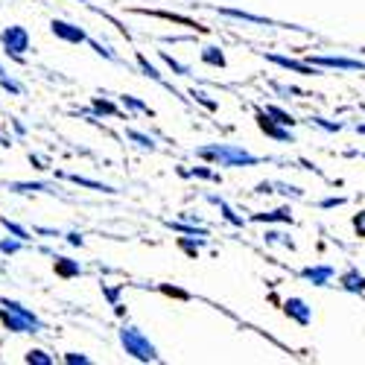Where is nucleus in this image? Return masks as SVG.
<instances>
[{
  "mask_svg": "<svg viewBox=\"0 0 365 365\" xmlns=\"http://www.w3.org/2000/svg\"><path fill=\"white\" fill-rule=\"evenodd\" d=\"M193 155L210 167H225V170H246V167H257L266 158L257 152L240 146V143H202L193 149Z\"/></svg>",
  "mask_w": 365,
  "mask_h": 365,
  "instance_id": "obj_1",
  "label": "nucleus"
},
{
  "mask_svg": "<svg viewBox=\"0 0 365 365\" xmlns=\"http://www.w3.org/2000/svg\"><path fill=\"white\" fill-rule=\"evenodd\" d=\"M0 324L15 336H38L47 327L33 307H26L15 298H0Z\"/></svg>",
  "mask_w": 365,
  "mask_h": 365,
  "instance_id": "obj_2",
  "label": "nucleus"
},
{
  "mask_svg": "<svg viewBox=\"0 0 365 365\" xmlns=\"http://www.w3.org/2000/svg\"><path fill=\"white\" fill-rule=\"evenodd\" d=\"M117 342H120V348H123L126 356H132L138 362H161L158 345L152 342L140 327H135L129 322H123V324L117 327Z\"/></svg>",
  "mask_w": 365,
  "mask_h": 365,
  "instance_id": "obj_3",
  "label": "nucleus"
},
{
  "mask_svg": "<svg viewBox=\"0 0 365 365\" xmlns=\"http://www.w3.org/2000/svg\"><path fill=\"white\" fill-rule=\"evenodd\" d=\"M33 47V38H29V29L21 24H9L0 29V50L9 62L15 65H26V53Z\"/></svg>",
  "mask_w": 365,
  "mask_h": 365,
  "instance_id": "obj_4",
  "label": "nucleus"
},
{
  "mask_svg": "<svg viewBox=\"0 0 365 365\" xmlns=\"http://www.w3.org/2000/svg\"><path fill=\"white\" fill-rule=\"evenodd\" d=\"M307 62H313L322 71H339V73H365V62L359 56H339V53H316L307 56Z\"/></svg>",
  "mask_w": 365,
  "mask_h": 365,
  "instance_id": "obj_5",
  "label": "nucleus"
},
{
  "mask_svg": "<svg viewBox=\"0 0 365 365\" xmlns=\"http://www.w3.org/2000/svg\"><path fill=\"white\" fill-rule=\"evenodd\" d=\"M263 58L269 65L289 71V73H298V76H324V71L316 68L313 62H307V58H292V56H284V53H263Z\"/></svg>",
  "mask_w": 365,
  "mask_h": 365,
  "instance_id": "obj_6",
  "label": "nucleus"
},
{
  "mask_svg": "<svg viewBox=\"0 0 365 365\" xmlns=\"http://www.w3.org/2000/svg\"><path fill=\"white\" fill-rule=\"evenodd\" d=\"M255 123H257V129H260L266 138H272L275 143H295V132H292L289 126H281L278 120H272L263 108H255Z\"/></svg>",
  "mask_w": 365,
  "mask_h": 365,
  "instance_id": "obj_7",
  "label": "nucleus"
},
{
  "mask_svg": "<svg viewBox=\"0 0 365 365\" xmlns=\"http://www.w3.org/2000/svg\"><path fill=\"white\" fill-rule=\"evenodd\" d=\"M50 33H53L58 41H65V44H88L85 26H79V24H73V21H65V18H53V21H50Z\"/></svg>",
  "mask_w": 365,
  "mask_h": 365,
  "instance_id": "obj_8",
  "label": "nucleus"
},
{
  "mask_svg": "<svg viewBox=\"0 0 365 365\" xmlns=\"http://www.w3.org/2000/svg\"><path fill=\"white\" fill-rule=\"evenodd\" d=\"M284 316L289 319V322H295L298 327H310L313 324V307L307 301H304L301 295H289L287 301H284Z\"/></svg>",
  "mask_w": 365,
  "mask_h": 365,
  "instance_id": "obj_9",
  "label": "nucleus"
},
{
  "mask_svg": "<svg viewBox=\"0 0 365 365\" xmlns=\"http://www.w3.org/2000/svg\"><path fill=\"white\" fill-rule=\"evenodd\" d=\"M135 65H138V71H140L146 79L158 82L161 88H167V91H170L173 97H178L181 103H187V97H181V91H175V88H173V82H167V79H164V71H161L158 65H152V62H149V58H146V53H135Z\"/></svg>",
  "mask_w": 365,
  "mask_h": 365,
  "instance_id": "obj_10",
  "label": "nucleus"
},
{
  "mask_svg": "<svg viewBox=\"0 0 365 365\" xmlns=\"http://www.w3.org/2000/svg\"><path fill=\"white\" fill-rule=\"evenodd\" d=\"M249 222H257V225H295V214L289 205H281V207H272V210H255L249 217Z\"/></svg>",
  "mask_w": 365,
  "mask_h": 365,
  "instance_id": "obj_11",
  "label": "nucleus"
},
{
  "mask_svg": "<svg viewBox=\"0 0 365 365\" xmlns=\"http://www.w3.org/2000/svg\"><path fill=\"white\" fill-rule=\"evenodd\" d=\"M205 202L207 205H214V207H220V217L228 222V225H234V228H246V217L240 214V210L225 199V196H220V193H205Z\"/></svg>",
  "mask_w": 365,
  "mask_h": 365,
  "instance_id": "obj_12",
  "label": "nucleus"
},
{
  "mask_svg": "<svg viewBox=\"0 0 365 365\" xmlns=\"http://www.w3.org/2000/svg\"><path fill=\"white\" fill-rule=\"evenodd\" d=\"M298 278H304L313 287H330L333 278H336V269H333L330 263H313V266L298 269Z\"/></svg>",
  "mask_w": 365,
  "mask_h": 365,
  "instance_id": "obj_13",
  "label": "nucleus"
},
{
  "mask_svg": "<svg viewBox=\"0 0 365 365\" xmlns=\"http://www.w3.org/2000/svg\"><path fill=\"white\" fill-rule=\"evenodd\" d=\"M9 193H18V196H36V193H47V196H62L58 185L53 181H9Z\"/></svg>",
  "mask_w": 365,
  "mask_h": 365,
  "instance_id": "obj_14",
  "label": "nucleus"
},
{
  "mask_svg": "<svg viewBox=\"0 0 365 365\" xmlns=\"http://www.w3.org/2000/svg\"><path fill=\"white\" fill-rule=\"evenodd\" d=\"M56 178H65V181H71V185H76V187H88V190L108 193V196H114V193H117V187L106 185V181L91 178V175H79V173H56Z\"/></svg>",
  "mask_w": 365,
  "mask_h": 365,
  "instance_id": "obj_15",
  "label": "nucleus"
},
{
  "mask_svg": "<svg viewBox=\"0 0 365 365\" xmlns=\"http://www.w3.org/2000/svg\"><path fill=\"white\" fill-rule=\"evenodd\" d=\"M222 18H231V21H240V24H255V26H275V21L266 18V15H255L249 9H234V6H220L217 9Z\"/></svg>",
  "mask_w": 365,
  "mask_h": 365,
  "instance_id": "obj_16",
  "label": "nucleus"
},
{
  "mask_svg": "<svg viewBox=\"0 0 365 365\" xmlns=\"http://www.w3.org/2000/svg\"><path fill=\"white\" fill-rule=\"evenodd\" d=\"M53 272L62 281H73V278H79L82 272H85V266L79 260L68 257V255H53Z\"/></svg>",
  "mask_w": 365,
  "mask_h": 365,
  "instance_id": "obj_17",
  "label": "nucleus"
},
{
  "mask_svg": "<svg viewBox=\"0 0 365 365\" xmlns=\"http://www.w3.org/2000/svg\"><path fill=\"white\" fill-rule=\"evenodd\" d=\"M199 62H202L205 68L225 71V68H228V56H225V50H222L220 44H205V47L199 50Z\"/></svg>",
  "mask_w": 365,
  "mask_h": 365,
  "instance_id": "obj_18",
  "label": "nucleus"
},
{
  "mask_svg": "<svg viewBox=\"0 0 365 365\" xmlns=\"http://www.w3.org/2000/svg\"><path fill=\"white\" fill-rule=\"evenodd\" d=\"M339 287L348 295H365V275L356 266H348L345 272H339Z\"/></svg>",
  "mask_w": 365,
  "mask_h": 365,
  "instance_id": "obj_19",
  "label": "nucleus"
},
{
  "mask_svg": "<svg viewBox=\"0 0 365 365\" xmlns=\"http://www.w3.org/2000/svg\"><path fill=\"white\" fill-rule=\"evenodd\" d=\"M91 114H94L97 120L100 117L114 120V117H123V108H120V103H114L108 97H91Z\"/></svg>",
  "mask_w": 365,
  "mask_h": 365,
  "instance_id": "obj_20",
  "label": "nucleus"
},
{
  "mask_svg": "<svg viewBox=\"0 0 365 365\" xmlns=\"http://www.w3.org/2000/svg\"><path fill=\"white\" fill-rule=\"evenodd\" d=\"M88 44H91V50H94L100 58H106V62H111V65H126L123 56H120L111 44H106V41H100V38H94V36H88Z\"/></svg>",
  "mask_w": 365,
  "mask_h": 365,
  "instance_id": "obj_21",
  "label": "nucleus"
},
{
  "mask_svg": "<svg viewBox=\"0 0 365 365\" xmlns=\"http://www.w3.org/2000/svg\"><path fill=\"white\" fill-rule=\"evenodd\" d=\"M164 225L170 231H178V234H190V237H210V231L199 222H187V220H164Z\"/></svg>",
  "mask_w": 365,
  "mask_h": 365,
  "instance_id": "obj_22",
  "label": "nucleus"
},
{
  "mask_svg": "<svg viewBox=\"0 0 365 365\" xmlns=\"http://www.w3.org/2000/svg\"><path fill=\"white\" fill-rule=\"evenodd\" d=\"M263 242L266 246H284L287 252H295L298 246H295V240L289 237V234H284V231H278V228H272V225H266V231H263Z\"/></svg>",
  "mask_w": 365,
  "mask_h": 365,
  "instance_id": "obj_23",
  "label": "nucleus"
},
{
  "mask_svg": "<svg viewBox=\"0 0 365 365\" xmlns=\"http://www.w3.org/2000/svg\"><path fill=\"white\" fill-rule=\"evenodd\" d=\"M175 246H178L181 252H185L187 257H193V260H196V257L202 255V249L207 246V237H190V234H185V237H178V240H175Z\"/></svg>",
  "mask_w": 365,
  "mask_h": 365,
  "instance_id": "obj_24",
  "label": "nucleus"
},
{
  "mask_svg": "<svg viewBox=\"0 0 365 365\" xmlns=\"http://www.w3.org/2000/svg\"><path fill=\"white\" fill-rule=\"evenodd\" d=\"M181 178H199V181H222V175L217 170H210V164H202V167H178L175 170Z\"/></svg>",
  "mask_w": 365,
  "mask_h": 365,
  "instance_id": "obj_25",
  "label": "nucleus"
},
{
  "mask_svg": "<svg viewBox=\"0 0 365 365\" xmlns=\"http://www.w3.org/2000/svg\"><path fill=\"white\" fill-rule=\"evenodd\" d=\"M263 111H266L272 120H278L281 126H289V129H295V126L301 123V120H298L292 111H287V108H281V106H275V103H266V106H263Z\"/></svg>",
  "mask_w": 365,
  "mask_h": 365,
  "instance_id": "obj_26",
  "label": "nucleus"
},
{
  "mask_svg": "<svg viewBox=\"0 0 365 365\" xmlns=\"http://www.w3.org/2000/svg\"><path fill=\"white\" fill-rule=\"evenodd\" d=\"M120 103V108H123L126 114H146V117H152V114H155V111H152L140 97H135V94H123V97H120L117 100Z\"/></svg>",
  "mask_w": 365,
  "mask_h": 365,
  "instance_id": "obj_27",
  "label": "nucleus"
},
{
  "mask_svg": "<svg viewBox=\"0 0 365 365\" xmlns=\"http://www.w3.org/2000/svg\"><path fill=\"white\" fill-rule=\"evenodd\" d=\"M123 135H126V140H132L143 152H158V140L152 138V135H146V132H140V129H126Z\"/></svg>",
  "mask_w": 365,
  "mask_h": 365,
  "instance_id": "obj_28",
  "label": "nucleus"
},
{
  "mask_svg": "<svg viewBox=\"0 0 365 365\" xmlns=\"http://www.w3.org/2000/svg\"><path fill=\"white\" fill-rule=\"evenodd\" d=\"M158 58L167 65V71L170 73H175V76H181V79H187V76H193V71H190V65H185V62H178V58L173 56V53H167V50H158Z\"/></svg>",
  "mask_w": 365,
  "mask_h": 365,
  "instance_id": "obj_29",
  "label": "nucleus"
},
{
  "mask_svg": "<svg viewBox=\"0 0 365 365\" xmlns=\"http://www.w3.org/2000/svg\"><path fill=\"white\" fill-rule=\"evenodd\" d=\"M187 97H190L196 106H202L205 111H210V114L220 111V100H217L214 94H207V91H202V88H190V91H187Z\"/></svg>",
  "mask_w": 365,
  "mask_h": 365,
  "instance_id": "obj_30",
  "label": "nucleus"
},
{
  "mask_svg": "<svg viewBox=\"0 0 365 365\" xmlns=\"http://www.w3.org/2000/svg\"><path fill=\"white\" fill-rule=\"evenodd\" d=\"M307 120H310V126H316V129H322V132H327V135H339V132L345 129L342 120H327V117H322V114H310Z\"/></svg>",
  "mask_w": 365,
  "mask_h": 365,
  "instance_id": "obj_31",
  "label": "nucleus"
},
{
  "mask_svg": "<svg viewBox=\"0 0 365 365\" xmlns=\"http://www.w3.org/2000/svg\"><path fill=\"white\" fill-rule=\"evenodd\" d=\"M0 94H9V97H24L26 94V85L21 79H15L12 73L0 76Z\"/></svg>",
  "mask_w": 365,
  "mask_h": 365,
  "instance_id": "obj_32",
  "label": "nucleus"
},
{
  "mask_svg": "<svg viewBox=\"0 0 365 365\" xmlns=\"http://www.w3.org/2000/svg\"><path fill=\"white\" fill-rule=\"evenodd\" d=\"M24 249H26L24 240H18V237H12V234L0 237V255H4V257H15V255H21Z\"/></svg>",
  "mask_w": 365,
  "mask_h": 365,
  "instance_id": "obj_33",
  "label": "nucleus"
},
{
  "mask_svg": "<svg viewBox=\"0 0 365 365\" xmlns=\"http://www.w3.org/2000/svg\"><path fill=\"white\" fill-rule=\"evenodd\" d=\"M24 362H26V365H53L56 356H53L50 351H44V348H29V351L24 354Z\"/></svg>",
  "mask_w": 365,
  "mask_h": 365,
  "instance_id": "obj_34",
  "label": "nucleus"
},
{
  "mask_svg": "<svg viewBox=\"0 0 365 365\" xmlns=\"http://www.w3.org/2000/svg\"><path fill=\"white\" fill-rule=\"evenodd\" d=\"M0 225L6 228V234L18 237V240H24V242L33 240V237H29V228H26V225H21V222H15V220H9V217H0Z\"/></svg>",
  "mask_w": 365,
  "mask_h": 365,
  "instance_id": "obj_35",
  "label": "nucleus"
},
{
  "mask_svg": "<svg viewBox=\"0 0 365 365\" xmlns=\"http://www.w3.org/2000/svg\"><path fill=\"white\" fill-rule=\"evenodd\" d=\"M272 187H275V193H281L287 199H304V196H307V193H304V187L289 185V181H272Z\"/></svg>",
  "mask_w": 365,
  "mask_h": 365,
  "instance_id": "obj_36",
  "label": "nucleus"
},
{
  "mask_svg": "<svg viewBox=\"0 0 365 365\" xmlns=\"http://www.w3.org/2000/svg\"><path fill=\"white\" fill-rule=\"evenodd\" d=\"M62 362H68V365H91L94 359H91L88 354H82V351H65L62 354Z\"/></svg>",
  "mask_w": 365,
  "mask_h": 365,
  "instance_id": "obj_37",
  "label": "nucleus"
},
{
  "mask_svg": "<svg viewBox=\"0 0 365 365\" xmlns=\"http://www.w3.org/2000/svg\"><path fill=\"white\" fill-rule=\"evenodd\" d=\"M272 91L275 94H281V97H301V88H295V85H287V82H272Z\"/></svg>",
  "mask_w": 365,
  "mask_h": 365,
  "instance_id": "obj_38",
  "label": "nucleus"
},
{
  "mask_svg": "<svg viewBox=\"0 0 365 365\" xmlns=\"http://www.w3.org/2000/svg\"><path fill=\"white\" fill-rule=\"evenodd\" d=\"M100 289H103V298L111 304V307L120 301V292H123V287H120V284H117V287H111V284H100Z\"/></svg>",
  "mask_w": 365,
  "mask_h": 365,
  "instance_id": "obj_39",
  "label": "nucleus"
},
{
  "mask_svg": "<svg viewBox=\"0 0 365 365\" xmlns=\"http://www.w3.org/2000/svg\"><path fill=\"white\" fill-rule=\"evenodd\" d=\"M164 295H170V298H181V301H190V292L187 289H178V287H170V284H161L158 287Z\"/></svg>",
  "mask_w": 365,
  "mask_h": 365,
  "instance_id": "obj_40",
  "label": "nucleus"
},
{
  "mask_svg": "<svg viewBox=\"0 0 365 365\" xmlns=\"http://www.w3.org/2000/svg\"><path fill=\"white\" fill-rule=\"evenodd\" d=\"M345 202H348L345 196H324V199L319 202V207H322V210H333V207H342Z\"/></svg>",
  "mask_w": 365,
  "mask_h": 365,
  "instance_id": "obj_41",
  "label": "nucleus"
},
{
  "mask_svg": "<svg viewBox=\"0 0 365 365\" xmlns=\"http://www.w3.org/2000/svg\"><path fill=\"white\" fill-rule=\"evenodd\" d=\"M62 237H65L68 246H73V249H82V246H85V234H82V231H68V234H62Z\"/></svg>",
  "mask_w": 365,
  "mask_h": 365,
  "instance_id": "obj_42",
  "label": "nucleus"
},
{
  "mask_svg": "<svg viewBox=\"0 0 365 365\" xmlns=\"http://www.w3.org/2000/svg\"><path fill=\"white\" fill-rule=\"evenodd\" d=\"M351 225H354V231H356V237H359V240H365V207L359 210V214H354V220H351Z\"/></svg>",
  "mask_w": 365,
  "mask_h": 365,
  "instance_id": "obj_43",
  "label": "nucleus"
},
{
  "mask_svg": "<svg viewBox=\"0 0 365 365\" xmlns=\"http://www.w3.org/2000/svg\"><path fill=\"white\" fill-rule=\"evenodd\" d=\"M9 126H12V132H15V138H26V123H24V120L21 117H9Z\"/></svg>",
  "mask_w": 365,
  "mask_h": 365,
  "instance_id": "obj_44",
  "label": "nucleus"
},
{
  "mask_svg": "<svg viewBox=\"0 0 365 365\" xmlns=\"http://www.w3.org/2000/svg\"><path fill=\"white\" fill-rule=\"evenodd\" d=\"M29 164H33L36 170H50L47 158H44V155H38V152H29Z\"/></svg>",
  "mask_w": 365,
  "mask_h": 365,
  "instance_id": "obj_45",
  "label": "nucleus"
},
{
  "mask_svg": "<svg viewBox=\"0 0 365 365\" xmlns=\"http://www.w3.org/2000/svg\"><path fill=\"white\" fill-rule=\"evenodd\" d=\"M255 193H257V196H272V193H275V187H272V181H257Z\"/></svg>",
  "mask_w": 365,
  "mask_h": 365,
  "instance_id": "obj_46",
  "label": "nucleus"
},
{
  "mask_svg": "<svg viewBox=\"0 0 365 365\" xmlns=\"http://www.w3.org/2000/svg\"><path fill=\"white\" fill-rule=\"evenodd\" d=\"M33 231L41 234V237H62V231H58V228H47V225H36Z\"/></svg>",
  "mask_w": 365,
  "mask_h": 365,
  "instance_id": "obj_47",
  "label": "nucleus"
},
{
  "mask_svg": "<svg viewBox=\"0 0 365 365\" xmlns=\"http://www.w3.org/2000/svg\"><path fill=\"white\" fill-rule=\"evenodd\" d=\"M114 316H117V319H126V304H123V301L114 304Z\"/></svg>",
  "mask_w": 365,
  "mask_h": 365,
  "instance_id": "obj_48",
  "label": "nucleus"
},
{
  "mask_svg": "<svg viewBox=\"0 0 365 365\" xmlns=\"http://www.w3.org/2000/svg\"><path fill=\"white\" fill-rule=\"evenodd\" d=\"M181 220H187V222H199V225H202V217H199V214H193V210H185V214H181Z\"/></svg>",
  "mask_w": 365,
  "mask_h": 365,
  "instance_id": "obj_49",
  "label": "nucleus"
},
{
  "mask_svg": "<svg viewBox=\"0 0 365 365\" xmlns=\"http://www.w3.org/2000/svg\"><path fill=\"white\" fill-rule=\"evenodd\" d=\"M356 132H359V135L365 138V123H356Z\"/></svg>",
  "mask_w": 365,
  "mask_h": 365,
  "instance_id": "obj_50",
  "label": "nucleus"
},
{
  "mask_svg": "<svg viewBox=\"0 0 365 365\" xmlns=\"http://www.w3.org/2000/svg\"><path fill=\"white\" fill-rule=\"evenodd\" d=\"M6 73H9V71H6V65H4V62H0V76H6Z\"/></svg>",
  "mask_w": 365,
  "mask_h": 365,
  "instance_id": "obj_51",
  "label": "nucleus"
},
{
  "mask_svg": "<svg viewBox=\"0 0 365 365\" xmlns=\"http://www.w3.org/2000/svg\"><path fill=\"white\" fill-rule=\"evenodd\" d=\"M4 272H6V266H4V263H0V275H4Z\"/></svg>",
  "mask_w": 365,
  "mask_h": 365,
  "instance_id": "obj_52",
  "label": "nucleus"
},
{
  "mask_svg": "<svg viewBox=\"0 0 365 365\" xmlns=\"http://www.w3.org/2000/svg\"><path fill=\"white\" fill-rule=\"evenodd\" d=\"M76 4H91V0H76Z\"/></svg>",
  "mask_w": 365,
  "mask_h": 365,
  "instance_id": "obj_53",
  "label": "nucleus"
},
{
  "mask_svg": "<svg viewBox=\"0 0 365 365\" xmlns=\"http://www.w3.org/2000/svg\"><path fill=\"white\" fill-rule=\"evenodd\" d=\"M359 53H362V56H365V47H362V50H359Z\"/></svg>",
  "mask_w": 365,
  "mask_h": 365,
  "instance_id": "obj_54",
  "label": "nucleus"
}]
</instances>
